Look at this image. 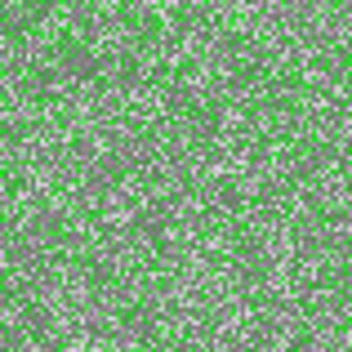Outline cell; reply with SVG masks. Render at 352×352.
<instances>
[{"mask_svg": "<svg viewBox=\"0 0 352 352\" xmlns=\"http://www.w3.org/2000/svg\"><path fill=\"white\" fill-rule=\"evenodd\" d=\"M170 223H174V210L165 206V201H152V206H143V210H138L134 232L143 236L147 245H161V241L170 236Z\"/></svg>", "mask_w": 352, "mask_h": 352, "instance_id": "cell-1", "label": "cell"}, {"mask_svg": "<svg viewBox=\"0 0 352 352\" xmlns=\"http://www.w3.org/2000/svg\"><path fill=\"white\" fill-rule=\"evenodd\" d=\"M98 72H103V63H98V54L89 50V45H72V50H63L58 76H67V80H76V85H85V80H94Z\"/></svg>", "mask_w": 352, "mask_h": 352, "instance_id": "cell-2", "label": "cell"}, {"mask_svg": "<svg viewBox=\"0 0 352 352\" xmlns=\"http://www.w3.org/2000/svg\"><path fill=\"white\" fill-rule=\"evenodd\" d=\"M129 165H125V156L120 152H107V156H98L94 165H89V174H85V183H89V192H112L116 183H120V174H125Z\"/></svg>", "mask_w": 352, "mask_h": 352, "instance_id": "cell-3", "label": "cell"}, {"mask_svg": "<svg viewBox=\"0 0 352 352\" xmlns=\"http://www.w3.org/2000/svg\"><path fill=\"white\" fill-rule=\"evenodd\" d=\"M236 263H241V276H250V281H258V276L267 272V254L254 245V241H241V254H236Z\"/></svg>", "mask_w": 352, "mask_h": 352, "instance_id": "cell-4", "label": "cell"}, {"mask_svg": "<svg viewBox=\"0 0 352 352\" xmlns=\"http://www.w3.org/2000/svg\"><path fill=\"white\" fill-rule=\"evenodd\" d=\"M120 326H125L134 339H147V335H152V326H156V317H152V308H129L125 317H120Z\"/></svg>", "mask_w": 352, "mask_h": 352, "instance_id": "cell-5", "label": "cell"}, {"mask_svg": "<svg viewBox=\"0 0 352 352\" xmlns=\"http://www.w3.org/2000/svg\"><path fill=\"white\" fill-rule=\"evenodd\" d=\"M23 330L27 335H45V330H50V312L36 308V303H27L23 308Z\"/></svg>", "mask_w": 352, "mask_h": 352, "instance_id": "cell-6", "label": "cell"}, {"mask_svg": "<svg viewBox=\"0 0 352 352\" xmlns=\"http://www.w3.org/2000/svg\"><path fill=\"white\" fill-rule=\"evenodd\" d=\"M89 281L107 285V281H112V263H107V258H94V263H89Z\"/></svg>", "mask_w": 352, "mask_h": 352, "instance_id": "cell-7", "label": "cell"}, {"mask_svg": "<svg viewBox=\"0 0 352 352\" xmlns=\"http://www.w3.org/2000/svg\"><path fill=\"white\" fill-rule=\"evenodd\" d=\"M138 80V63L134 58H120V67H116V85H134Z\"/></svg>", "mask_w": 352, "mask_h": 352, "instance_id": "cell-8", "label": "cell"}]
</instances>
